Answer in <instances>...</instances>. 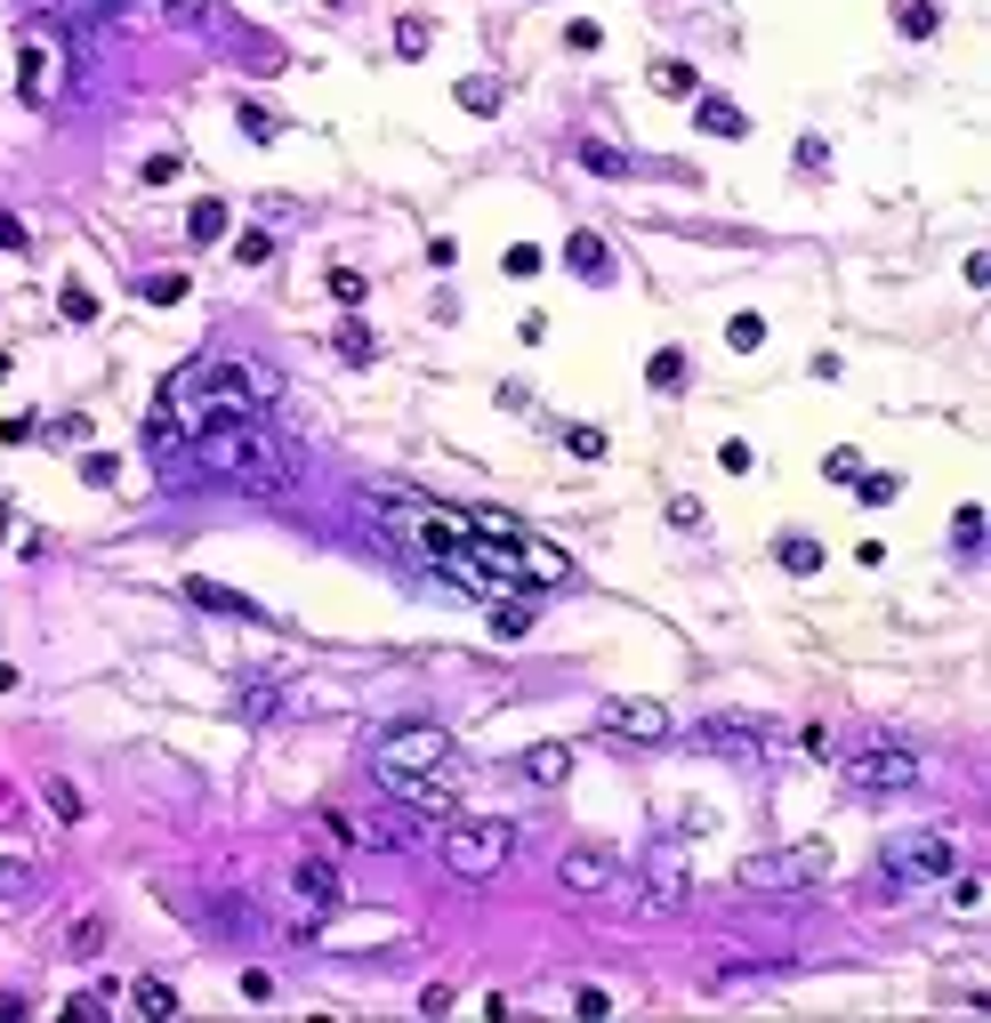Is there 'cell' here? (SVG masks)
<instances>
[{"label": "cell", "instance_id": "6da1fadb", "mask_svg": "<svg viewBox=\"0 0 991 1023\" xmlns=\"http://www.w3.org/2000/svg\"><path fill=\"white\" fill-rule=\"evenodd\" d=\"M275 395H283V380L258 371V363H186L178 380L161 387V412L186 435H202V427H226V420H258Z\"/></svg>", "mask_w": 991, "mask_h": 1023}, {"label": "cell", "instance_id": "7a4b0ae2", "mask_svg": "<svg viewBox=\"0 0 991 1023\" xmlns=\"http://www.w3.org/2000/svg\"><path fill=\"white\" fill-rule=\"evenodd\" d=\"M186 443H194V460L210 468L218 484H243V492H291V475H298L291 443H283V435H266L258 420L202 427V435H186Z\"/></svg>", "mask_w": 991, "mask_h": 1023}, {"label": "cell", "instance_id": "3957f363", "mask_svg": "<svg viewBox=\"0 0 991 1023\" xmlns=\"http://www.w3.org/2000/svg\"><path fill=\"white\" fill-rule=\"evenodd\" d=\"M371 774H460V741L412 718V726H387L380 741H371Z\"/></svg>", "mask_w": 991, "mask_h": 1023}, {"label": "cell", "instance_id": "277c9868", "mask_svg": "<svg viewBox=\"0 0 991 1023\" xmlns=\"http://www.w3.org/2000/svg\"><path fill=\"white\" fill-rule=\"evenodd\" d=\"M846 790H863V798H903V790H919V774H928V766H919V749L911 741H854L846 749Z\"/></svg>", "mask_w": 991, "mask_h": 1023}, {"label": "cell", "instance_id": "5b68a950", "mask_svg": "<svg viewBox=\"0 0 991 1023\" xmlns=\"http://www.w3.org/2000/svg\"><path fill=\"white\" fill-rule=\"evenodd\" d=\"M443 870L452 878H492L508 855H517V823H500V814H475V823H452L443 830Z\"/></svg>", "mask_w": 991, "mask_h": 1023}, {"label": "cell", "instance_id": "8992f818", "mask_svg": "<svg viewBox=\"0 0 991 1023\" xmlns=\"http://www.w3.org/2000/svg\"><path fill=\"white\" fill-rule=\"evenodd\" d=\"M823 870H831V846L806 838V846H766V855H749L734 878L749 886V895H798V886H814Z\"/></svg>", "mask_w": 991, "mask_h": 1023}, {"label": "cell", "instance_id": "52a82bcc", "mask_svg": "<svg viewBox=\"0 0 991 1023\" xmlns=\"http://www.w3.org/2000/svg\"><path fill=\"white\" fill-rule=\"evenodd\" d=\"M943 870H951V830H895L879 855L886 886H919V878H943Z\"/></svg>", "mask_w": 991, "mask_h": 1023}, {"label": "cell", "instance_id": "ba28073f", "mask_svg": "<svg viewBox=\"0 0 991 1023\" xmlns=\"http://www.w3.org/2000/svg\"><path fill=\"white\" fill-rule=\"evenodd\" d=\"M694 749H701V758H734V766H766L774 749H782V734L758 726V718H701V726H694Z\"/></svg>", "mask_w": 991, "mask_h": 1023}, {"label": "cell", "instance_id": "9c48e42d", "mask_svg": "<svg viewBox=\"0 0 991 1023\" xmlns=\"http://www.w3.org/2000/svg\"><path fill=\"white\" fill-rule=\"evenodd\" d=\"M686 895H694V878H686V855H677V846H654V855H645V870H637V918H677L686 911Z\"/></svg>", "mask_w": 991, "mask_h": 1023}, {"label": "cell", "instance_id": "30bf717a", "mask_svg": "<svg viewBox=\"0 0 991 1023\" xmlns=\"http://www.w3.org/2000/svg\"><path fill=\"white\" fill-rule=\"evenodd\" d=\"M597 726H605V734H621V741H669V734H677V718H669L661 701H645V694L605 701V709H597Z\"/></svg>", "mask_w": 991, "mask_h": 1023}, {"label": "cell", "instance_id": "8fae6325", "mask_svg": "<svg viewBox=\"0 0 991 1023\" xmlns=\"http://www.w3.org/2000/svg\"><path fill=\"white\" fill-rule=\"evenodd\" d=\"M291 895H298L306 918H323V911L347 903V878H338V863H323V855H298L291 863Z\"/></svg>", "mask_w": 991, "mask_h": 1023}, {"label": "cell", "instance_id": "7c38bea8", "mask_svg": "<svg viewBox=\"0 0 991 1023\" xmlns=\"http://www.w3.org/2000/svg\"><path fill=\"white\" fill-rule=\"evenodd\" d=\"M557 878L572 886V895H589V903H597V895L612 903V895H621V878H629V870L612 863V855H597V846H572V855L557 863Z\"/></svg>", "mask_w": 991, "mask_h": 1023}, {"label": "cell", "instance_id": "4fadbf2b", "mask_svg": "<svg viewBox=\"0 0 991 1023\" xmlns=\"http://www.w3.org/2000/svg\"><path fill=\"white\" fill-rule=\"evenodd\" d=\"M403 814H452V774H371Z\"/></svg>", "mask_w": 991, "mask_h": 1023}, {"label": "cell", "instance_id": "5bb4252c", "mask_svg": "<svg viewBox=\"0 0 991 1023\" xmlns=\"http://www.w3.org/2000/svg\"><path fill=\"white\" fill-rule=\"evenodd\" d=\"M565 266H572L580 283H612V243H605V234H589V226H580L572 243H565Z\"/></svg>", "mask_w": 991, "mask_h": 1023}, {"label": "cell", "instance_id": "9a60e30c", "mask_svg": "<svg viewBox=\"0 0 991 1023\" xmlns=\"http://www.w3.org/2000/svg\"><path fill=\"white\" fill-rule=\"evenodd\" d=\"M517 774L532 781V790H557V781L572 774V749H565V741H532L524 758H517Z\"/></svg>", "mask_w": 991, "mask_h": 1023}, {"label": "cell", "instance_id": "2e32d148", "mask_svg": "<svg viewBox=\"0 0 991 1023\" xmlns=\"http://www.w3.org/2000/svg\"><path fill=\"white\" fill-rule=\"evenodd\" d=\"M186 597H194L202 612H234V621H275L266 604H251L243 589H226V581H186Z\"/></svg>", "mask_w": 991, "mask_h": 1023}, {"label": "cell", "instance_id": "e0dca14e", "mask_svg": "<svg viewBox=\"0 0 991 1023\" xmlns=\"http://www.w3.org/2000/svg\"><path fill=\"white\" fill-rule=\"evenodd\" d=\"M694 129L701 138H749V114L734 97H694Z\"/></svg>", "mask_w": 991, "mask_h": 1023}, {"label": "cell", "instance_id": "ac0fdd59", "mask_svg": "<svg viewBox=\"0 0 991 1023\" xmlns=\"http://www.w3.org/2000/svg\"><path fill=\"white\" fill-rule=\"evenodd\" d=\"M49 89H57V49L24 41V106H49Z\"/></svg>", "mask_w": 991, "mask_h": 1023}, {"label": "cell", "instance_id": "d6986e66", "mask_svg": "<svg viewBox=\"0 0 991 1023\" xmlns=\"http://www.w3.org/2000/svg\"><path fill=\"white\" fill-rule=\"evenodd\" d=\"M492 637H532V597H492Z\"/></svg>", "mask_w": 991, "mask_h": 1023}, {"label": "cell", "instance_id": "ffe728a7", "mask_svg": "<svg viewBox=\"0 0 991 1023\" xmlns=\"http://www.w3.org/2000/svg\"><path fill=\"white\" fill-rule=\"evenodd\" d=\"M774 557H782V572H823V540L782 532V540H774Z\"/></svg>", "mask_w": 991, "mask_h": 1023}, {"label": "cell", "instance_id": "44dd1931", "mask_svg": "<svg viewBox=\"0 0 991 1023\" xmlns=\"http://www.w3.org/2000/svg\"><path fill=\"white\" fill-rule=\"evenodd\" d=\"M580 169H597V178H629L637 161H629L621 146H605V138H580Z\"/></svg>", "mask_w": 991, "mask_h": 1023}, {"label": "cell", "instance_id": "7402d4cb", "mask_svg": "<svg viewBox=\"0 0 991 1023\" xmlns=\"http://www.w3.org/2000/svg\"><path fill=\"white\" fill-rule=\"evenodd\" d=\"M129 1007H138V1015H178V992H169L161 975H138V983H129Z\"/></svg>", "mask_w": 991, "mask_h": 1023}, {"label": "cell", "instance_id": "603a6c76", "mask_svg": "<svg viewBox=\"0 0 991 1023\" xmlns=\"http://www.w3.org/2000/svg\"><path fill=\"white\" fill-rule=\"evenodd\" d=\"M943 24L935 0H895V32H911V41H928V32Z\"/></svg>", "mask_w": 991, "mask_h": 1023}, {"label": "cell", "instance_id": "cb8c5ba5", "mask_svg": "<svg viewBox=\"0 0 991 1023\" xmlns=\"http://www.w3.org/2000/svg\"><path fill=\"white\" fill-rule=\"evenodd\" d=\"M186 234H194V243H218V234H226V201H218V194L194 201V210H186Z\"/></svg>", "mask_w": 991, "mask_h": 1023}, {"label": "cell", "instance_id": "d4e9b609", "mask_svg": "<svg viewBox=\"0 0 991 1023\" xmlns=\"http://www.w3.org/2000/svg\"><path fill=\"white\" fill-rule=\"evenodd\" d=\"M645 387H686V355H677V347H654V363H645Z\"/></svg>", "mask_w": 991, "mask_h": 1023}, {"label": "cell", "instance_id": "484cf974", "mask_svg": "<svg viewBox=\"0 0 991 1023\" xmlns=\"http://www.w3.org/2000/svg\"><path fill=\"white\" fill-rule=\"evenodd\" d=\"M654 89H661V97H694L701 81H694V65H686V57H661V65H654Z\"/></svg>", "mask_w": 991, "mask_h": 1023}, {"label": "cell", "instance_id": "4316f807", "mask_svg": "<svg viewBox=\"0 0 991 1023\" xmlns=\"http://www.w3.org/2000/svg\"><path fill=\"white\" fill-rule=\"evenodd\" d=\"M41 798H49V814H57V823H81V790H73L65 774H49V781H41Z\"/></svg>", "mask_w": 991, "mask_h": 1023}, {"label": "cell", "instance_id": "83f0119b", "mask_svg": "<svg viewBox=\"0 0 991 1023\" xmlns=\"http://www.w3.org/2000/svg\"><path fill=\"white\" fill-rule=\"evenodd\" d=\"M338 355H347V363H371V355H380V338H371V323H338Z\"/></svg>", "mask_w": 991, "mask_h": 1023}, {"label": "cell", "instance_id": "f1b7e54d", "mask_svg": "<svg viewBox=\"0 0 991 1023\" xmlns=\"http://www.w3.org/2000/svg\"><path fill=\"white\" fill-rule=\"evenodd\" d=\"M540 266H549V258H540L532 243H508V250H500V275H508V283H532Z\"/></svg>", "mask_w": 991, "mask_h": 1023}, {"label": "cell", "instance_id": "f546056e", "mask_svg": "<svg viewBox=\"0 0 991 1023\" xmlns=\"http://www.w3.org/2000/svg\"><path fill=\"white\" fill-rule=\"evenodd\" d=\"M57 315H65V323H97V291H89V283H65V291H57Z\"/></svg>", "mask_w": 991, "mask_h": 1023}, {"label": "cell", "instance_id": "4dcf8cb0", "mask_svg": "<svg viewBox=\"0 0 991 1023\" xmlns=\"http://www.w3.org/2000/svg\"><path fill=\"white\" fill-rule=\"evenodd\" d=\"M726 347H734V355H758V347H766V315H734V323H726Z\"/></svg>", "mask_w": 991, "mask_h": 1023}, {"label": "cell", "instance_id": "1f68e13d", "mask_svg": "<svg viewBox=\"0 0 991 1023\" xmlns=\"http://www.w3.org/2000/svg\"><path fill=\"white\" fill-rule=\"evenodd\" d=\"M460 114H500V81H484V73L460 81Z\"/></svg>", "mask_w": 991, "mask_h": 1023}, {"label": "cell", "instance_id": "d6a6232c", "mask_svg": "<svg viewBox=\"0 0 991 1023\" xmlns=\"http://www.w3.org/2000/svg\"><path fill=\"white\" fill-rule=\"evenodd\" d=\"M138 291H146V298H154V306H178V298H186V291H194V283H186V275H169V266H161V275H146V283H138Z\"/></svg>", "mask_w": 991, "mask_h": 1023}, {"label": "cell", "instance_id": "836d02e7", "mask_svg": "<svg viewBox=\"0 0 991 1023\" xmlns=\"http://www.w3.org/2000/svg\"><path fill=\"white\" fill-rule=\"evenodd\" d=\"M565 452L572 460H605V427H565Z\"/></svg>", "mask_w": 991, "mask_h": 1023}, {"label": "cell", "instance_id": "e575fe53", "mask_svg": "<svg viewBox=\"0 0 991 1023\" xmlns=\"http://www.w3.org/2000/svg\"><path fill=\"white\" fill-rule=\"evenodd\" d=\"M363 291H371V283L355 275V266H331V298H338V306H363Z\"/></svg>", "mask_w": 991, "mask_h": 1023}, {"label": "cell", "instance_id": "d590c367", "mask_svg": "<svg viewBox=\"0 0 991 1023\" xmlns=\"http://www.w3.org/2000/svg\"><path fill=\"white\" fill-rule=\"evenodd\" d=\"M823 475H831V484H854V475H863V452H846V443L823 452Z\"/></svg>", "mask_w": 991, "mask_h": 1023}, {"label": "cell", "instance_id": "8d00e7d4", "mask_svg": "<svg viewBox=\"0 0 991 1023\" xmlns=\"http://www.w3.org/2000/svg\"><path fill=\"white\" fill-rule=\"evenodd\" d=\"M146 9H161L169 24H202V17H210V0H146Z\"/></svg>", "mask_w": 991, "mask_h": 1023}, {"label": "cell", "instance_id": "74e56055", "mask_svg": "<svg viewBox=\"0 0 991 1023\" xmlns=\"http://www.w3.org/2000/svg\"><path fill=\"white\" fill-rule=\"evenodd\" d=\"M234 258H243V266H266V258H275V234H258V226H251L243 243H234Z\"/></svg>", "mask_w": 991, "mask_h": 1023}, {"label": "cell", "instance_id": "f35d334b", "mask_svg": "<svg viewBox=\"0 0 991 1023\" xmlns=\"http://www.w3.org/2000/svg\"><path fill=\"white\" fill-rule=\"evenodd\" d=\"M234 121H243V138H251V146H266V138H275V114H266V106H243Z\"/></svg>", "mask_w": 991, "mask_h": 1023}, {"label": "cell", "instance_id": "ab89813d", "mask_svg": "<svg viewBox=\"0 0 991 1023\" xmlns=\"http://www.w3.org/2000/svg\"><path fill=\"white\" fill-rule=\"evenodd\" d=\"M81 475H89V484H97V492H106V484H114V475H121V460H114V452H89V460H81Z\"/></svg>", "mask_w": 991, "mask_h": 1023}, {"label": "cell", "instance_id": "60d3db41", "mask_svg": "<svg viewBox=\"0 0 991 1023\" xmlns=\"http://www.w3.org/2000/svg\"><path fill=\"white\" fill-rule=\"evenodd\" d=\"M951 540H960V549H975V540H983V508H960V517H951Z\"/></svg>", "mask_w": 991, "mask_h": 1023}, {"label": "cell", "instance_id": "b9f144b4", "mask_svg": "<svg viewBox=\"0 0 991 1023\" xmlns=\"http://www.w3.org/2000/svg\"><path fill=\"white\" fill-rule=\"evenodd\" d=\"M717 468H726V475H749V443L726 435V443H717Z\"/></svg>", "mask_w": 991, "mask_h": 1023}, {"label": "cell", "instance_id": "7bdbcfd3", "mask_svg": "<svg viewBox=\"0 0 991 1023\" xmlns=\"http://www.w3.org/2000/svg\"><path fill=\"white\" fill-rule=\"evenodd\" d=\"M572 1015H589V1023H597V1015H612V1000L597 992V983H580V992H572Z\"/></svg>", "mask_w": 991, "mask_h": 1023}, {"label": "cell", "instance_id": "ee69618b", "mask_svg": "<svg viewBox=\"0 0 991 1023\" xmlns=\"http://www.w3.org/2000/svg\"><path fill=\"white\" fill-rule=\"evenodd\" d=\"M951 911H983V878H951Z\"/></svg>", "mask_w": 991, "mask_h": 1023}, {"label": "cell", "instance_id": "f6af8a7d", "mask_svg": "<svg viewBox=\"0 0 991 1023\" xmlns=\"http://www.w3.org/2000/svg\"><path fill=\"white\" fill-rule=\"evenodd\" d=\"M65 943H73V951H97V943H106V918H73V935H65Z\"/></svg>", "mask_w": 991, "mask_h": 1023}, {"label": "cell", "instance_id": "bcb514c9", "mask_svg": "<svg viewBox=\"0 0 991 1023\" xmlns=\"http://www.w3.org/2000/svg\"><path fill=\"white\" fill-rule=\"evenodd\" d=\"M669 524H686V532H694V524H701V500H694V492H677V500H669Z\"/></svg>", "mask_w": 991, "mask_h": 1023}, {"label": "cell", "instance_id": "7dc6e473", "mask_svg": "<svg viewBox=\"0 0 991 1023\" xmlns=\"http://www.w3.org/2000/svg\"><path fill=\"white\" fill-rule=\"evenodd\" d=\"M0 250H17V258L32 250V234H24V218H0Z\"/></svg>", "mask_w": 991, "mask_h": 1023}, {"label": "cell", "instance_id": "c3c4849f", "mask_svg": "<svg viewBox=\"0 0 991 1023\" xmlns=\"http://www.w3.org/2000/svg\"><path fill=\"white\" fill-rule=\"evenodd\" d=\"M243 1000H275V975H266V967H243Z\"/></svg>", "mask_w": 991, "mask_h": 1023}, {"label": "cell", "instance_id": "681fc988", "mask_svg": "<svg viewBox=\"0 0 991 1023\" xmlns=\"http://www.w3.org/2000/svg\"><path fill=\"white\" fill-rule=\"evenodd\" d=\"M24 878H32V863H24V855H0V895H9V886H24Z\"/></svg>", "mask_w": 991, "mask_h": 1023}, {"label": "cell", "instance_id": "f907efd6", "mask_svg": "<svg viewBox=\"0 0 991 1023\" xmlns=\"http://www.w3.org/2000/svg\"><path fill=\"white\" fill-rule=\"evenodd\" d=\"M0 694H17V661H0Z\"/></svg>", "mask_w": 991, "mask_h": 1023}, {"label": "cell", "instance_id": "816d5d0a", "mask_svg": "<svg viewBox=\"0 0 991 1023\" xmlns=\"http://www.w3.org/2000/svg\"><path fill=\"white\" fill-rule=\"evenodd\" d=\"M97 9H121V0H97Z\"/></svg>", "mask_w": 991, "mask_h": 1023}, {"label": "cell", "instance_id": "f5cc1de1", "mask_svg": "<svg viewBox=\"0 0 991 1023\" xmlns=\"http://www.w3.org/2000/svg\"><path fill=\"white\" fill-rule=\"evenodd\" d=\"M0 540H9V517H0Z\"/></svg>", "mask_w": 991, "mask_h": 1023}]
</instances>
